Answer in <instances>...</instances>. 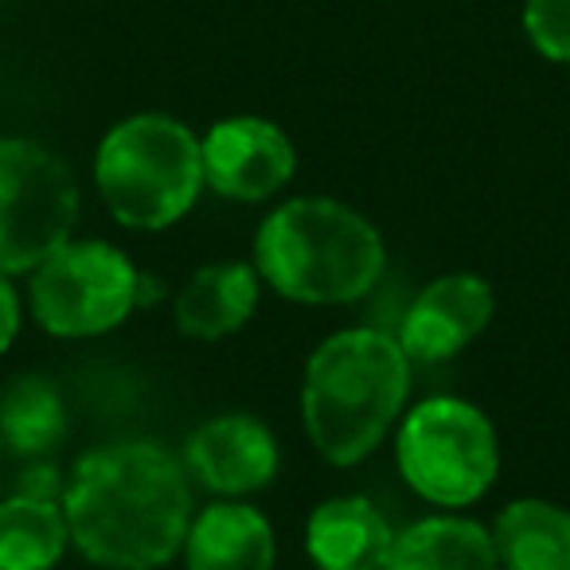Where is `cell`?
<instances>
[{
    "instance_id": "6da1fadb",
    "label": "cell",
    "mask_w": 570,
    "mask_h": 570,
    "mask_svg": "<svg viewBox=\"0 0 570 570\" xmlns=\"http://www.w3.org/2000/svg\"><path fill=\"white\" fill-rule=\"evenodd\" d=\"M59 504L79 554L106 570L165 567L196 520L188 469L153 442L90 450L75 461Z\"/></svg>"
},
{
    "instance_id": "7a4b0ae2",
    "label": "cell",
    "mask_w": 570,
    "mask_h": 570,
    "mask_svg": "<svg viewBox=\"0 0 570 570\" xmlns=\"http://www.w3.org/2000/svg\"><path fill=\"white\" fill-rule=\"evenodd\" d=\"M411 395V356L375 328L328 336L305 364L302 422L313 450L336 469L367 461L403 419Z\"/></svg>"
},
{
    "instance_id": "3957f363",
    "label": "cell",
    "mask_w": 570,
    "mask_h": 570,
    "mask_svg": "<svg viewBox=\"0 0 570 570\" xmlns=\"http://www.w3.org/2000/svg\"><path fill=\"white\" fill-rule=\"evenodd\" d=\"M387 246L372 219L328 196L285 199L254 235V269L297 305H348L380 285Z\"/></svg>"
},
{
    "instance_id": "277c9868",
    "label": "cell",
    "mask_w": 570,
    "mask_h": 570,
    "mask_svg": "<svg viewBox=\"0 0 570 570\" xmlns=\"http://www.w3.org/2000/svg\"><path fill=\"white\" fill-rule=\"evenodd\" d=\"M95 180L121 227L165 230L204 191L199 137L168 114H134L102 137Z\"/></svg>"
},
{
    "instance_id": "5b68a950",
    "label": "cell",
    "mask_w": 570,
    "mask_h": 570,
    "mask_svg": "<svg viewBox=\"0 0 570 570\" xmlns=\"http://www.w3.org/2000/svg\"><path fill=\"white\" fill-rule=\"evenodd\" d=\"M395 461L406 489L434 508H469L500 473V442L481 406L434 395L403 414Z\"/></svg>"
},
{
    "instance_id": "8992f818",
    "label": "cell",
    "mask_w": 570,
    "mask_h": 570,
    "mask_svg": "<svg viewBox=\"0 0 570 570\" xmlns=\"http://www.w3.org/2000/svg\"><path fill=\"white\" fill-rule=\"evenodd\" d=\"M79 223L71 168L28 137H0V274H32Z\"/></svg>"
},
{
    "instance_id": "52a82bcc",
    "label": "cell",
    "mask_w": 570,
    "mask_h": 570,
    "mask_svg": "<svg viewBox=\"0 0 570 570\" xmlns=\"http://www.w3.org/2000/svg\"><path fill=\"white\" fill-rule=\"evenodd\" d=\"M137 282L141 274L118 246L71 238L32 269L28 309L43 333L59 341H87L118 328L137 309Z\"/></svg>"
},
{
    "instance_id": "ba28073f",
    "label": "cell",
    "mask_w": 570,
    "mask_h": 570,
    "mask_svg": "<svg viewBox=\"0 0 570 570\" xmlns=\"http://www.w3.org/2000/svg\"><path fill=\"white\" fill-rule=\"evenodd\" d=\"M199 157L207 188L235 204H262L277 196L297 168L294 141L266 118L215 121L207 137H199Z\"/></svg>"
},
{
    "instance_id": "9c48e42d",
    "label": "cell",
    "mask_w": 570,
    "mask_h": 570,
    "mask_svg": "<svg viewBox=\"0 0 570 570\" xmlns=\"http://www.w3.org/2000/svg\"><path fill=\"white\" fill-rule=\"evenodd\" d=\"M492 313H497V294L484 277L445 274L422 285L395 341L411 360L438 364V360H450L461 348H469L489 328Z\"/></svg>"
},
{
    "instance_id": "30bf717a",
    "label": "cell",
    "mask_w": 570,
    "mask_h": 570,
    "mask_svg": "<svg viewBox=\"0 0 570 570\" xmlns=\"http://www.w3.org/2000/svg\"><path fill=\"white\" fill-rule=\"evenodd\" d=\"M184 469L223 500H243L277 476V442L250 414H219L191 430Z\"/></svg>"
},
{
    "instance_id": "8fae6325",
    "label": "cell",
    "mask_w": 570,
    "mask_h": 570,
    "mask_svg": "<svg viewBox=\"0 0 570 570\" xmlns=\"http://www.w3.org/2000/svg\"><path fill=\"white\" fill-rule=\"evenodd\" d=\"M395 528L367 497H333L313 508L305 551L317 570H383Z\"/></svg>"
},
{
    "instance_id": "7c38bea8",
    "label": "cell",
    "mask_w": 570,
    "mask_h": 570,
    "mask_svg": "<svg viewBox=\"0 0 570 570\" xmlns=\"http://www.w3.org/2000/svg\"><path fill=\"white\" fill-rule=\"evenodd\" d=\"M262 277L246 262H212L199 266L176 294V328L191 341H223L238 333L258 309Z\"/></svg>"
},
{
    "instance_id": "4fadbf2b",
    "label": "cell",
    "mask_w": 570,
    "mask_h": 570,
    "mask_svg": "<svg viewBox=\"0 0 570 570\" xmlns=\"http://www.w3.org/2000/svg\"><path fill=\"white\" fill-rule=\"evenodd\" d=\"M184 559L188 570H274V528L258 508L219 500L196 512L184 539Z\"/></svg>"
},
{
    "instance_id": "5bb4252c",
    "label": "cell",
    "mask_w": 570,
    "mask_h": 570,
    "mask_svg": "<svg viewBox=\"0 0 570 570\" xmlns=\"http://www.w3.org/2000/svg\"><path fill=\"white\" fill-rule=\"evenodd\" d=\"M383 570H500L492 531L465 515H426L395 531Z\"/></svg>"
},
{
    "instance_id": "9a60e30c",
    "label": "cell",
    "mask_w": 570,
    "mask_h": 570,
    "mask_svg": "<svg viewBox=\"0 0 570 570\" xmlns=\"http://www.w3.org/2000/svg\"><path fill=\"white\" fill-rule=\"evenodd\" d=\"M500 570H570V512L551 500H512L492 523Z\"/></svg>"
},
{
    "instance_id": "2e32d148",
    "label": "cell",
    "mask_w": 570,
    "mask_h": 570,
    "mask_svg": "<svg viewBox=\"0 0 570 570\" xmlns=\"http://www.w3.org/2000/svg\"><path fill=\"white\" fill-rule=\"evenodd\" d=\"M67 543L71 531L59 500L24 492L0 500V570H51Z\"/></svg>"
},
{
    "instance_id": "e0dca14e",
    "label": "cell",
    "mask_w": 570,
    "mask_h": 570,
    "mask_svg": "<svg viewBox=\"0 0 570 570\" xmlns=\"http://www.w3.org/2000/svg\"><path fill=\"white\" fill-rule=\"evenodd\" d=\"M67 434V406L63 395L48 380L24 375L0 399V438L24 458L56 450Z\"/></svg>"
},
{
    "instance_id": "ac0fdd59",
    "label": "cell",
    "mask_w": 570,
    "mask_h": 570,
    "mask_svg": "<svg viewBox=\"0 0 570 570\" xmlns=\"http://www.w3.org/2000/svg\"><path fill=\"white\" fill-rule=\"evenodd\" d=\"M523 32L543 59L570 63V0H528Z\"/></svg>"
},
{
    "instance_id": "d6986e66",
    "label": "cell",
    "mask_w": 570,
    "mask_h": 570,
    "mask_svg": "<svg viewBox=\"0 0 570 570\" xmlns=\"http://www.w3.org/2000/svg\"><path fill=\"white\" fill-rule=\"evenodd\" d=\"M17 333H20V297L12 289V277L0 274V356L12 348Z\"/></svg>"
},
{
    "instance_id": "ffe728a7",
    "label": "cell",
    "mask_w": 570,
    "mask_h": 570,
    "mask_svg": "<svg viewBox=\"0 0 570 570\" xmlns=\"http://www.w3.org/2000/svg\"><path fill=\"white\" fill-rule=\"evenodd\" d=\"M20 492H24V497H40V500H59L63 497V484H59V473L51 465H36L20 476Z\"/></svg>"
}]
</instances>
